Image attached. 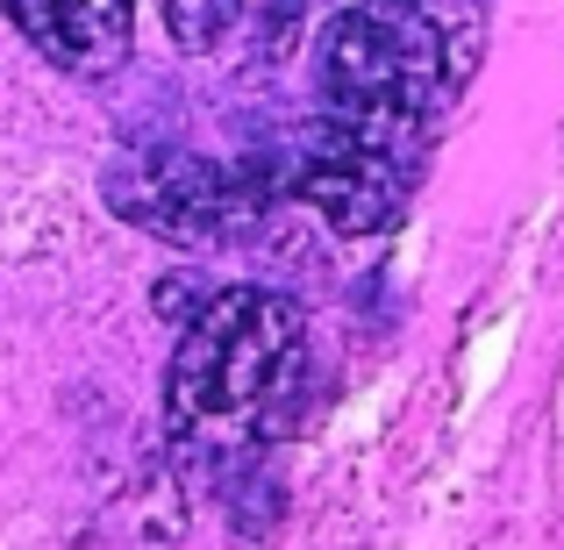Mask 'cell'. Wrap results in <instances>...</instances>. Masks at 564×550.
Here are the masks:
<instances>
[{
  "mask_svg": "<svg viewBox=\"0 0 564 550\" xmlns=\"http://www.w3.org/2000/svg\"><path fill=\"white\" fill-rule=\"evenodd\" d=\"M307 315L272 287H221L186 315L172 358V429L200 451L279 443L301 414Z\"/></svg>",
  "mask_w": 564,
  "mask_h": 550,
  "instance_id": "6da1fadb",
  "label": "cell"
},
{
  "mask_svg": "<svg viewBox=\"0 0 564 550\" xmlns=\"http://www.w3.org/2000/svg\"><path fill=\"white\" fill-rule=\"evenodd\" d=\"M451 86L443 29L429 14L365 0L358 14H336L322 36V100L350 122H386V129H422V115Z\"/></svg>",
  "mask_w": 564,
  "mask_h": 550,
  "instance_id": "7a4b0ae2",
  "label": "cell"
},
{
  "mask_svg": "<svg viewBox=\"0 0 564 550\" xmlns=\"http://www.w3.org/2000/svg\"><path fill=\"white\" fill-rule=\"evenodd\" d=\"M0 8L72 79L122 72L129 43H137V0H0Z\"/></svg>",
  "mask_w": 564,
  "mask_h": 550,
  "instance_id": "5b68a950",
  "label": "cell"
},
{
  "mask_svg": "<svg viewBox=\"0 0 564 550\" xmlns=\"http://www.w3.org/2000/svg\"><path fill=\"white\" fill-rule=\"evenodd\" d=\"M386 8H408V0H386Z\"/></svg>",
  "mask_w": 564,
  "mask_h": 550,
  "instance_id": "52a82bcc",
  "label": "cell"
},
{
  "mask_svg": "<svg viewBox=\"0 0 564 550\" xmlns=\"http://www.w3.org/2000/svg\"><path fill=\"white\" fill-rule=\"evenodd\" d=\"M301 14L307 0H165V29L186 57H272Z\"/></svg>",
  "mask_w": 564,
  "mask_h": 550,
  "instance_id": "8992f818",
  "label": "cell"
},
{
  "mask_svg": "<svg viewBox=\"0 0 564 550\" xmlns=\"http://www.w3.org/2000/svg\"><path fill=\"white\" fill-rule=\"evenodd\" d=\"M408 137L414 129L350 122V115L329 108L301 137L286 193L315 207L336 236H386L408 215Z\"/></svg>",
  "mask_w": 564,
  "mask_h": 550,
  "instance_id": "277c9868",
  "label": "cell"
},
{
  "mask_svg": "<svg viewBox=\"0 0 564 550\" xmlns=\"http://www.w3.org/2000/svg\"><path fill=\"white\" fill-rule=\"evenodd\" d=\"M100 193L122 222L165 236V244H221V236L250 229V215L264 207V193L243 180V172L215 165L200 151H180V143H143V151H122L108 172H100Z\"/></svg>",
  "mask_w": 564,
  "mask_h": 550,
  "instance_id": "3957f363",
  "label": "cell"
}]
</instances>
